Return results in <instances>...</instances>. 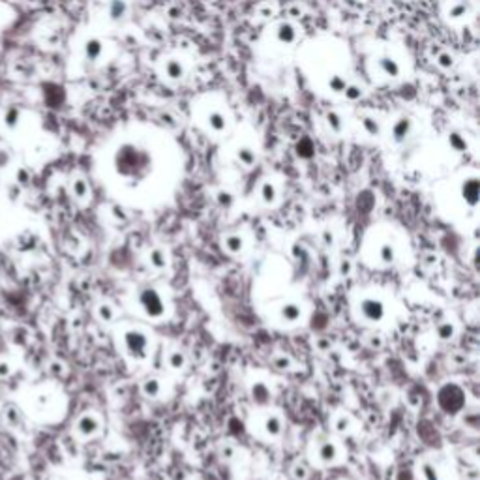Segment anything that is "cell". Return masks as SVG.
<instances>
[{"label": "cell", "instance_id": "obj_6", "mask_svg": "<svg viewBox=\"0 0 480 480\" xmlns=\"http://www.w3.org/2000/svg\"><path fill=\"white\" fill-rule=\"evenodd\" d=\"M161 74L169 81H180L186 77V64L179 56H169L161 62Z\"/></svg>", "mask_w": 480, "mask_h": 480}, {"label": "cell", "instance_id": "obj_32", "mask_svg": "<svg viewBox=\"0 0 480 480\" xmlns=\"http://www.w3.org/2000/svg\"><path fill=\"white\" fill-rule=\"evenodd\" d=\"M96 314H98V319L101 321V323H111V321L115 319V308H113L111 304H107V302L99 304Z\"/></svg>", "mask_w": 480, "mask_h": 480}, {"label": "cell", "instance_id": "obj_35", "mask_svg": "<svg viewBox=\"0 0 480 480\" xmlns=\"http://www.w3.org/2000/svg\"><path fill=\"white\" fill-rule=\"evenodd\" d=\"M334 430L339 433H347L351 430V419L347 415H338V419L334 420Z\"/></svg>", "mask_w": 480, "mask_h": 480}, {"label": "cell", "instance_id": "obj_20", "mask_svg": "<svg viewBox=\"0 0 480 480\" xmlns=\"http://www.w3.org/2000/svg\"><path fill=\"white\" fill-rule=\"evenodd\" d=\"M360 126H362L366 135L369 137L381 135V122H379L375 117H371V115H364V117L360 118Z\"/></svg>", "mask_w": 480, "mask_h": 480}, {"label": "cell", "instance_id": "obj_18", "mask_svg": "<svg viewBox=\"0 0 480 480\" xmlns=\"http://www.w3.org/2000/svg\"><path fill=\"white\" fill-rule=\"evenodd\" d=\"M259 197H261V201L265 204H274L278 201V188L274 182H270V180H266V182H263L261 184V188H259Z\"/></svg>", "mask_w": 480, "mask_h": 480}, {"label": "cell", "instance_id": "obj_38", "mask_svg": "<svg viewBox=\"0 0 480 480\" xmlns=\"http://www.w3.org/2000/svg\"><path fill=\"white\" fill-rule=\"evenodd\" d=\"M422 478L424 480H439V474H437V471H435V467L430 465V463H424V465H422Z\"/></svg>", "mask_w": 480, "mask_h": 480}, {"label": "cell", "instance_id": "obj_17", "mask_svg": "<svg viewBox=\"0 0 480 480\" xmlns=\"http://www.w3.org/2000/svg\"><path fill=\"white\" fill-rule=\"evenodd\" d=\"M280 315H282V319L287 321V323H296V321L302 319V308L296 302H287V304L282 306Z\"/></svg>", "mask_w": 480, "mask_h": 480}, {"label": "cell", "instance_id": "obj_45", "mask_svg": "<svg viewBox=\"0 0 480 480\" xmlns=\"http://www.w3.org/2000/svg\"><path fill=\"white\" fill-rule=\"evenodd\" d=\"M325 244H334V233L332 231H325Z\"/></svg>", "mask_w": 480, "mask_h": 480}, {"label": "cell", "instance_id": "obj_7", "mask_svg": "<svg viewBox=\"0 0 480 480\" xmlns=\"http://www.w3.org/2000/svg\"><path fill=\"white\" fill-rule=\"evenodd\" d=\"M105 53V42L98 36L86 38L83 43V55L88 62H98L104 58Z\"/></svg>", "mask_w": 480, "mask_h": 480}, {"label": "cell", "instance_id": "obj_26", "mask_svg": "<svg viewBox=\"0 0 480 480\" xmlns=\"http://www.w3.org/2000/svg\"><path fill=\"white\" fill-rule=\"evenodd\" d=\"M143 394L147 398H158L161 394V383L156 377H148L143 383Z\"/></svg>", "mask_w": 480, "mask_h": 480}, {"label": "cell", "instance_id": "obj_5", "mask_svg": "<svg viewBox=\"0 0 480 480\" xmlns=\"http://www.w3.org/2000/svg\"><path fill=\"white\" fill-rule=\"evenodd\" d=\"M99 428H101V422H99V419L96 415H92V413L81 415L79 419H77V422H75V433H77L79 437H85V439L96 435L99 431Z\"/></svg>", "mask_w": 480, "mask_h": 480}, {"label": "cell", "instance_id": "obj_25", "mask_svg": "<svg viewBox=\"0 0 480 480\" xmlns=\"http://www.w3.org/2000/svg\"><path fill=\"white\" fill-rule=\"evenodd\" d=\"M148 265L154 266V268H158V270L165 268V266H167L165 252H163L161 248H152V250L148 252Z\"/></svg>", "mask_w": 480, "mask_h": 480}, {"label": "cell", "instance_id": "obj_10", "mask_svg": "<svg viewBox=\"0 0 480 480\" xmlns=\"http://www.w3.org/2000/svg\"><path fill=\"white\" fill-rule=\"evenodd\" d=\"M413 128H415V124H413L411 118L400 117V118H396L394 122H392V126H390V135H392L394 143H403L407 137L411 135Z\"/></svg>", "mask_w": 480, "mask_h": 480}, {"label": "cell", "instance_id": "obj_15", "mask_svg": "<svg viewBox=\"0 0 480 480\" xmlns=\"http://www.w3.org/2000/svg\"><path fill=\"white\" fill-rule=\"evenodd\" d=\"M338 456H339V450L338 447H336V443H332V441H323V443L319 444V449H317V458H319V462L323 463L336 462Z\"/></svg>", "mask_w": 480, "mask_h": 480}, {"label": "cell", "instance_id": "obj_19", "mask_svg": "<svg viewBox=\"0 0 480 480\" xmlns=\"http://www.w3.org/2000/svg\"><path fill=\"white\" fill-rule=\"evenodd\" d=\"M263 430H265V433L268 437H278L283 430L282 419H280L278 415H268L265 419V422H263Z\"/></svg>", "mask_w": 480, "mask_h": 480}, {"label": "cell", "instance_id": "obj_11", "mask_svg": "<svg viewBox=\"0 0 480 480\" xmlns=\"http://www.w3.org/2000/svg\"><path fill=\"white\" fill-rule=\"evenodd\" d=\"M204 124H207V128L210 129V131H214V133H223L225 129H227V117L223 115V111H220V109H210L209 113H207V117H204Z\"/></svg>", "mask_w": 480, "mask_h": 480}, {"label": "cell", "instance_id": "obj_9", "mask_svg": "<svg viewBox=\"0 0 480 480\" xmlns=\"http://www.w3.org/2000/svg\"><path fill=\"white\" fill-rule=\"evenodd\" d=\"M274 36H276V42L282 45H293L298 40V28L289 21H282L274 28Z\"/></svg>", "mask_w": 480, "mask_h": 480}, {"label": "cell", "instance_id": "obj_13", "mask_svg": "<svg viewBox=\"0 0 480 480\" xmlns=\"http://www.w3.org/2000/svg\"><path fill=\"white\" fill-rule=\"evenodd\" d=\"M107 15L113 23H122L128 15V0H107Z\"/></svg>", "mask_w": 480, "mask_h": 480}, {"label": "cell", "instance_id": "obj_42", "mask_svg": "<svg viewBox=\"0 0 480 480\" xmlns=\"http://www.w3.org/2000/svg\"><path fill=\"white\" fill-rule=\"evenodd\" d=\"M218 201H220V204H231V201H233V197H231V193H227V191H222V193H218Z\"/></svg>", "mask_w": 480, "mask_h": 480}, {"label": "cell", "instance_id": "obj_23", "mask_svg": "<svg viewBox=\"0 0 480 480\" xmlns=\"http://www.w3.org/2000/svg\"><path fill=\"white\" fill-rule=\"evenodd\" d=\"M244 248V238L236 233H231L223 238V250L229 253H240Z\"/></svg>", "mask_w": 480, "mask_h": 480}, {"label": "cell", "instance_id": "obj_12", "mask_svg": "<svg viewBox=\"0 0 480 480\" xmlns=\"http://www.w3.org/2000/svg\"><path fill=\"white\" fill-rule=\"evenodd\" d=\"M462 197L469 207H476V203H478V179L474 175L463 180Z\"/></svg>", "mask_w": 480, "mask_h": 480}, {"label": "cell", "instance_id": "obj_28", "mask_svg": "<svg viewBox=\"0 0 480 480\" xmlns=\"http://www.w3.org/2000/svg\"><path fill=\"white\" fill-rule=\"evenodd\" d=\"M252 396L257 403H266V401L270 400V390L266 388L265 383H255L252 388Z\"/></svg>", "mask_w": 480, "mask_h": 480}, {"label": "cell", "instance_id": "obj_30", "mask_svg": "<svg viewBox=\"0 0 480 480\" xmlns=\"http://www.w3.org/2000/svg\"><path fill=\"white\" fill-rule=\"evenodd\" d=\"M347 85H349V81L345 79L344 75H339V74H334L332 77L328 79V88H330L334 94H344V90L347 88Z\"/></svg>", "mask_w": 480, "mask_h": 480}, {"label": "cell", "instance_id": "obj_29", "mask_svg": "<svg viewBox=\"0 0 480 480\" xmlns=\"http://www.w3.org/2000/svg\"><path fill=\"white\" fill-rule=\"evenodd\" d=\"M435 64H437L441 70L449 72V70L454 68L456 58H454V55H452V53H449V51H441V53L435 56Z\"/></svg>", "mask_w": 480, "mask_h": 480}, {"label": "cell", "instance_id": "obj_43", "mask_svg": "<svg viewBox=\"0 0 480 480\" xmlns=\"http://www.w3.org/2000/svg\"><path fill=\"white\" fill-rule=\"evenodd\" d=\"M10 154L8 152H4V150H0V169H4L6 165H10Z\"/></svg>", "mask_w": 480, "mask_h": 480}, {"label": "cell", "instance_id": "obj_14", "mask_svg": "<svg viewBox=\"0 0 480 480\" xmlns=\"http://www.w3.org/2000/svg\"><path fill=\"white\" fill-rule=\"evenodd\" d=\"M21 120H23V111L19 109L17 105H8L6 109H4V115H2V124H4V128L13 131V129H17Z\"/></svg>", "mask_w": 480, "mask_h": 480}, {"label": "cell", "instance_id": "obj_37", "mask_svg": "<svg viewBox=\"0 0 480 480\" xmlns=\"http://www.w3.org/2000/svg\"><path fill=\"white\" fill-rule=\"evenodd\" d=\"M437 334L441 339H450L452 336H454V325H450V323H443V325L437 326Z\"/></svg>", "mask_w": 480, "mask_h": 480}, {"label": "cell", "instance_id": "obj_41", "mask_svg": "<svg viewBox=\"0 0 480 480\" xmlns=\"http://www.w3.org/2000/svg\"><path fill=\"white\" fill-rule=\"evenodd\" d=\"M220 452H222V456L225 458V460H231V458L234 456V447L227 441V443H223V444H222Z\"/></svg>", "mask_w": 480, "mask_h": 480}, {"label": "cell", "instance_id": "obj_40", "mask_svg": "<svg viewBox=\"0 0 480 480\" xmlns=\"http://www.w3.org/2000/svg\"><path fill=\"white\" fill-rule=\"evenodd\" d=\"M12 364L8 362V360H0V379H6V377L12 375Z\"/></svg>", "mask_w": 480, "mask_h": 480}, {"label": "cell", "instance_id": "obj_31", "mask_svg": "<svg viewBox=\"0 0 480 480\" xmlns=\"http://www.w3.org/2000/svg\"><path fill=\"white\" fill-rule=\"evenodd\" d=\"M449 145L452 150H456V152H463L465 148H467V141H465V137L462 135V133H458V131H450L449 133Z\"/></svg>", "mask_w": 480, "mask_h": 480}, {"label": "cell", "instance_id": "obj_2", "mask_svg": "<svg viewBox=\"0 0 480 480\" xmlns=\"http://www.w3.org/2000/svg\"><path fill=\"white\" fill-rule=\"evenodd\" d=\"M139 306L150 319H160L165 314V300L156 289H145L139 293Z\"/></svg>", "mask_w": 480, "mask_h": 480}, {"label": "cell", "instance_id": "obj_34", "mask_svg": "<svg viewBox=\"0 0 480 480\" xmlns=\"http://www.w3.org/2000/svg\"><path fill=\"white\" fill-rule=\"evenodd\" d=\"M344 96H345V99H349V101H358V99L364 96V88L360 85L349 83V85H347V88L344 90Z\"/></svg>", "mask_w": 480, "mask_h": 480}, {"label": "cell", "instance_id": "obj_33", "mask_svg": "<svg viewBox=\"0 0 480 480\" xmlns=\"http://www.w3.org/2000/svg\"><path fill=\"white\" fill-rule=\"evenodd\" d=\"M167 364L173 369H182L186 366V355L182 351H171L167 357Z\"/></svg>", "mask_w": 480, "mask_h": 480}, {"label": "cell", "instance_id": "obj_21", "mask_svg": "<svg viewBox=\"0 0 480 480\" xmlns=\"http://www.w3.org/2000/svg\"><path fill=\"white\" fill-rule=\"evenodd\" d=\"M325 122H326V126L330 128V131L332 133H341L344 131V128H345V120H344V117L339 115L338 111H328L325 115Z\"/></svg>", "mask_w": 480, "mask_h": 480}, {"label": "cell", "instance_id": "obj_22", "mask_svg": "<svg viewBox=\"0 0 480 480\" xmlns=\"http://www.w3.org/2000/svg\"><path fill=\"white\" fill-rule=\"evenodd\" d=\"M467 12H469V8L465 2L454 0V2H450V6L447 8V17L452 19V21H460V19H463L467 15Z\"/></svg>", "mask_w": 480, "mask_h": 480}, {"label": "cell", "instance_id": "obj_3", "mask_svg": "<svg viewBox=\"0 0 480 480\" xmlns=\"http://www.w3.org/2000/svg\"><path fill=\"white\" fill-rule=\"evenodd\" d=\"M124 349L129 357L133 358H145L148 355V338L147 334L131 328L124 332Z\"/></svg>", "mask_w": 480, "mask_h": 480}, {"label": "cell", "instance_id": "obj_44", "mask_svg": "<svg viewBox=\"0 0 480 480\" xmlns=\"http://www.w3.org/2000/svg\"><path fill=\"white\" fill-rule=\"evenodd\" d=\"M17 182H19V184H23V186H25L26 182H28V173H26V171H19V175H17Z\"/></svg>", "mask_w": 480, "mask_h": 480}, {"label": "cell", "instance_id": "obj_39", "mask_svg": "<svg viewBox=\"0 0 480 480\" xmlns=\"http://www.w3.org/2000/svg\"><path fill=\"white\" fill-rule=\"evenodd\" d=\"M293 476H295L296 480H306L308 478V469L304 467L302 463H296L295 467H293Z\"/></svg>", "mask_w": 480, "mask_h": 480}, {"label": "cell", "instance_id": "obj_4", "mask_svg": "<svg viewBox=\"0 0 480 480\" xmlns=\"http://www.w3.org/2000/svg\"><path fill=\"white\" fill-rule=\"evenodd\" d=\"M439 405L447 413H458L463 407V392L454 385H447L439 390Z\"/></svg>", "mask_w": 480, "mask_h": 480}, {"label": "cell", "instance_id": "obj_27", "mask_svg": "<svg viewBox=\"0 0 480 480\" xmlns=\"http://www.w3.org/2000/svg\"><path fill=\"white\" fill-rule=\"evenodd\" d=\"M379 261H381L383 265H392L396 261V248L392 244H388V242L381 244V248H379Z\"/></svg>", "mask_w": 480, "mask_h": 480}, {"label": "cell", "instance_id": "obj_1", "mask_svg": "<svg viewBox=\"0 0 480 480\" xmlns=\"http://www.w3.org/2000/svg\"><path fill=\"white\" fill-rule=\"evenodd\" d=\"M358 314L366 323H381L387 315V304L379 296H362L358 302Z\"/></svg>", "mask_w": 480, "mask_h": 480}, {"label": "cell", "instance_id": "obj_16", "mask_svg": "<svg viewBox=\"0 0 480 480\" xmlns=\"http://www.w3.org/2000/svg\"><path fill=\"white\" fill-rule=\"evenodd\" d=\"M72 193H74V197L77 199V201H81V203H85L86 199H88L90 188H88V182H86L85 177H75V179L72 180Z\"/></svg>", "mask_w": 480, "mask_h": 480}, {"label": "cell", "instance_id": "obj_8", "mask_svg": "<svg viewBox=\"0 0 480 480\" xmlns=\"http://www.w3.org/2000/svg\"><path fill=\"white\" fill-rule=\"evenodd\" d=\"M377 68L385 77L388 79H398L401 77V64L396 60L394 56L390 55H381L377 56Z\"/></svg>", "mask_w": 480, "mask_h": 480}, {"label": "cell", "instance_id": "obj_36", "mask_svg": "<svg viewBox=\"0 0 480 480\" xmlns=\"http://www.w3.org/2000/svg\"><path fill=\"white\" fill-rule=\"evenodd\" d=\"M272 364H274V368L278 369H289L291 366H293V360H291L287 355H276V357L272 358Z\"/></svg>", "mask_w": 480, "mask_h": 480}, {"label": "cell", "instance_id": "obj_24", "mask_svg": "<svg viewBox=\"0 0 480 480\" xmlns=\"http://www.w3.org/2000/svg\"><path fill=\"white\" fill-rule=\"evenodd\" d=\"M236 160L244 167H253L257 161V154L252 147H238L236 148Z\"/></svg>", "mask_w": 480, "mask_h": 480}]
</instances>
